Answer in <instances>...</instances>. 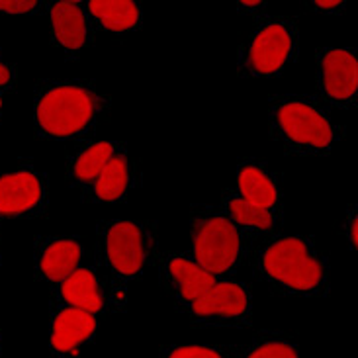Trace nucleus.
<instances>
[{
	"mask_svg": "<svg viewBox=\"0 0 358 358\" xmlns=\"http://www.w3.org/2000/svg\"><path fill=\"white\" fill-rule=\"evenodd\" d=\"M169 358H222L215 350L206 347H180Z\"/></svg>",
	"mask_w": 358,
	"mask_h": 358,
	"instance_id": "412c9836",
	"label": "nucleus"
},
{
	"mask_svg": "<svg viewBox=\"0 0 358 358\" xmlns=\"http://www.w3.org/2000/svg\"><path fill=\"white\" fill-rule=\"evenodd\" d=\"M41 188L31 173L0 176V213L16 215L28 212L39 202Z\"/></svg>",
	"mask_w": 358,
	"mask_h": 358,
	"instance_id": "6e6552de",
	"label": "nucleus"
},
{
	"mask_svg": "<svg viewBox=\"0 0 358 358\" xmlns=\"http://www.w3.org/2000/svg\"><path fill=\"white\" fill-rule=\"evenodd\" d=\"M36 6V0H0V10L8 14H24Z\"/></svg>",
	"mask_w": 358,
	"mask_h": 358,
	"instance_id": "4be33fe9",
	"label": "nucleus"
},
{
	"mask_svg": "<svg viewBox=\"0 0 358 358\" xmlns=\"http://www.w3.org/2000/svg\"><path fill=\"white\" fill-rule=\"evenodd\" d=\"M194 252L198 266L206 272L222 274L229 271L239 255V235L235 225L225 217H212L200 223L194 239Z\"/></svg>",
	"mask_w": 358,
	"mask_h": 358,
	"instance_id": "7ed1b4c3",
	"label": "nucleus"
},
{
	"mask_svg": "<svg viewBox=\"0 0 358 358\" xmlns=\"http://www.w3.org/2000/svg\"><path fill=\"white\" fill-rule=\"evenodd\" d=\"M352 245L358 247V220L352 222Z\"/></svg>",
	"mask_w": 358,
	"mask_h": 358,
	"instance_id": "393cba45",
	"label": "nucleus"
},
{
	"mask_svg": "<svg viewBox=\"0 0 358 358\" xmlns=\"http://www.w3.org/2000/svg\"><path fill=\"white\" fill-rule=\"evenodd\" d=\"M127 186V161L124 155L112 157L110 163L104 166L96 180V194L100 200H117L126 192Z\"/></svg>",
	"mask_w": 358,
	"mask_h": 358,
	"instance_id": "f3484780",
	"label": "nucleus"
},
{
	"mask_svg": "<svg viewBox=\"0 0 358 358\" xmlns=\"http://www.w3.org/2000/svg\"><path fill=\"white\" fill-rule=\"evenodd\" d=\"M94 114V98L85 88H53L41 98L38 120L51 136H73L87 126Z\"/></svg>",
	"mask_w": 358,
	"mask_h": 358,
	"instance_id": "f257e3e1",
	"label": "nucleus"
},
{
	"mask_svg": "<svg viewBox=\"0 0 358 358\" xmlns=\"http://www.w3.org/2000/svg\"><path fill=\"white\" fill-rule=\"evenodd\" d=\"M264 268L272 278L294 290H311L321 280V264L308 255L306 245L296 237L274 243L264 255Z\"/></svg>",
	"mask_w": 358,
	"mask_h": 358,
	"instance_id": "f03ea898",
	"label": "nucleus"
},
{
	"mask_svg": "<svg viewBox=\"0 0 358 358\" xmlns=\"http://www.w3.org/2000/svg\"><path fill=\"white\" fill-rule=\"evenodd\" d=\"M229 210H231L233 220L241 225H255L259 229H268L272 225V215L268 210H262L257 208L252 203L245 202V200H233L229 203Z\"/></svg>",
	"mask_w": 358,
	"mask_h": 358,
	"instance_id": "6ab92c4d",
	"label": "nucleus"
},
{
	"mask_svg": "<svg viewBox=\"0 0 358 358\" xmlns=\"http://www.w3.org/2000/svg\"><path fill=\"white\" fill-rule=\"evenodd\" d=\"M0 108H2V100H0Z\"/></svg>",
	"mask_w": 358,
	"mask_h": 358,
	"instance_id": "bb28decb",
	"label": "nucleus"
},
{
	"mask_svg": "<svg viewBox=\"0 0 358 358\" xmlns=\"http://www.w3.org/2000/svg\"><path fill=\"white\" fill-rule=\"evenodd\" d=\"M78 259H80V247L77 243L57 241L43 252L41 271L45 272L49 280L65 282L73 272L77 271Z\"/></svg>",
	"mask_w": 358,
	"mask_h": 358,
	"instance_id": "ddd939ff",
	"label": "nucleus"
},
{
	"mask_svg": "<svg viewBox=\"0 0 358 358\" xmlns=\"http://www.w3.org/2000/svg\"><path fill=\"white\" fill-rule=\"evenodd\" d=\"M114 153V147L110 145L108 141H100L96 145H92L87 149L83 155L78 157L77 165H75V175L85 182H90L100 176V173L104 171V166L110 163Z\"/></svg>",
	"mask_w": 358,
	"mask_h": 358,
	"instance_id": "a211bd4d",
	"label": "nucleus"
},
{
	"mask_svg": "<svg viewBox=\"0 0 358 358\" xmlns=\"http://www.w3.org/2000/svg\"><path fill=\"white\" fill-rule=\"evenodd\" d=\"M249 358H298L296 350L288 347V345H282V343H268L261 349H257Z\"/></svg>",
	"mask_w": 358,
	"mask_h": 358,
	"instance_id": "aec40b11",
	"label": "nucleus"
},
{
	"mask_svg": "<svg viewBox=\"0 0 358 358\" xmlns=\"http://www.w3.org/2000/svg\"><path fill=\"white\" fill-rule=\"evenodd\" d=\"M94 329H96V321L90 313L77 308H69L61 311L53 323L51 343L61 352L73 350L83 341H87Z\"/></svg>",
	"mask_w": 358,
	"mask_h": 358,
	"instance_id": "9d476101",
	"label": "nucleus"
},
{
	"mask_svg": "<svg viewBox=\"0 0 358 358\" xmlns=\"http://www.w3.org/2000/svg\"><path fill=\"white\" fill-rule=\"evenodd\" d=\"M278 122L286 131V136L296 143L327 147L333 139L329 122L306 104L292 102L282 106L278 112Z\"/></svg>",
	"mask_w": 358,
	"mask_h": 358,
	"instance_id": "20e7f679",
	"label": "nucleus"
},
{
	"mask_svg": "<svg viewBox=\"0 0 358 358\" xmlns=\"http://www.w3.org/2000/svg\"><path fill=\"white\" fill-rule=\"evenodd\" d=\"M198 315H227L235 317L247 310V296L241 286L231 282L213 284L210 290L192 303Z\"/></svg>",
	"mask_w": 358,
	"mask_h": 358,
	"instance_id": "1a4fd4ad",
	"label": "nucleus"
},
{
	"mask_svg": "<svg viewBox=\"0 0 358 358\" xmlns=\"http://www.w3.org/2000/svg\"><path fill=\"white\" fill-rule=\"evenodd\" d=\"M63 298L77 310L87 313H96L102 310V294L98 290V282L94 274L87 268L75 271L61 286Z\"/></svg>",
	"mask_w": 358,
	"mask_h": 358,
	"instance_id": "f8f14e48",
	"label": "nucleus"
},
{
	"mask_svg": "<svg viewBox=\"0 0 358 358\" xmlns=\"http://www.w3.org/2000/svg\"><path fill=\"white\" fill-rule=\"evenodd\" d=\"M108 257L117 272L131 276L141 271L145 261L139 227L131 222L116 223L108 231Z\"/></svg>",
	"mask_w": 358,
	"mask_h": 358,
	"instance_id": "39448f33",
	"label": "nucleus"
},
{
	"mask_svg": "<svg viewBox=\"0 0 358 358\" xmlns=\"http://www.w3.org/2000/svg\"><path fill=\"white\" fill-rule=\"evenodd\" d=\"M169 268L180 284L182 298L188 301H196L215 284L213 274L206 272L202 266H198L196 262L186 261V259H175Z\"/></svg>",
	"mask_w": 358,
	"mask_h": 358,
	"instance_id": "2eb2a0df",
	"label": "nucleus"
},
{
	"mask_svg": "<svg viewBox=\"0 0 358 358\" xmlns=\"http://www.w3.org/2000/svg\"><path fill=\"white\" fill-rule=\"evenodd\" d=\"M323 80L329 96L337 100L350 98L358 88V61L349 51H329L323 59Z\"/></svg>",
	"mask_w": 358,
	"mask_h": 358,
	"instance_id": "0eeeda50",
	"label": "nucleus"
},
{
	"mask_svg": "<svg viewBox=\"0 0 358 358\" xmlns=\"http://www.w3.org/2000/svg\"><path fill=\"white\" fill-rule=\"evenodd\" d=\"M88 6L102 26L112 31L134 28L139 20V10L131 0H92Z\"/></svg>",
	"mask_w": 358,
	"mask_h": 358,
	"instance_id": "4468645a",
	"label": "nucleus"
},
{
	"mask_svg": "<svg viewBox=\"0 0 358 358\" xmlns=\"http://www.w3.org/2000/svg\"><path fill=\"white\" fill-rule=\"evenodd\" d=\"M341 0H317L315 2V6H320V8H335V6H339Z\"/></svg>",
	"mask_w": 358,
	"mask_h": 358,
	"instance_id": "5701e85b",
	"label": "nucleus"
},
{
	"mask_svg": "<svg viewBox=\"0 0 358 358\" xmlns=\"http://www.w3.org/2000/svg\"><path fill=\"white\" fill-rule=\"evenodd\" d=\"M243 4H245V6H259V4H261V2H259V0H243Z\"/></svg>",
	"mask_w": 358,
	"mask_h": 358,
	"instance_id": "a878e982",
	"label": "nucleus"
},
{
	"mask_svg": "<svg viewBox=\"0 0 358 358\" xmlns=\"http://www.w3.org/2000/svg\"><path fill=\"white\" fill-rule=\"evenodd\" d=\"M8 80H10V71L4 67V65H0V87H2V85H6Z\"/></svg>",
	"mask_w": 358,
	"mask_h": 358,
	"instance_id": "b1692460",
	"label": "nucleus"
},
{
	"mask_svg": "<svg viewBox=\"0 0 358 358\" xmlns=\"http://www.w3.org/2000/svg\"><path fill=\"white\" fill-rule=\"evenodd\" d=\"M292 48V39L282 26H268L255 38L251 48V65L262 75L274 73L284 65Z\"/></svg>",
	"mask_w": 358,
	"mask_h": 358,
	"instance_id": "423d86ee",
	"label": "nucleus"
},
{
	"mask_svg": "<svg viewBox=\"0 0 358 358\" xmlns=\"http://www.w3.org/2000/svg\"><path fill=\"white\" fill-rule=\"evenodd\" d=\"M239 190L243 194L245 202L252 203L257 208L268 210L276 202V188L271 182V178L264 175L262 171L255 166L243 169L239 175Z\"/></svg>",
	"mask_w": 358,
	"mask_h": 358,
	"instance_id": "dca6fc26",
	"label": "nucleus"
},
{
	"mask_svg": "<svg viewBox=\"0 0 358 358\" xmlns=\"http://www.w3.org/2000/svg\"><path fill=\"white\" fill-rule=\"evenodd\" d=\"M51 22L59 43L69 49H78L85 45L87 39V24L85 16L73 0L57 2L51 10Z\"/></svg>",
	"mask_w": 358,
	"mask_h": 358,
	"instance_id": "9b49d317",
	"label": "nucleus"
}]
</instances>
